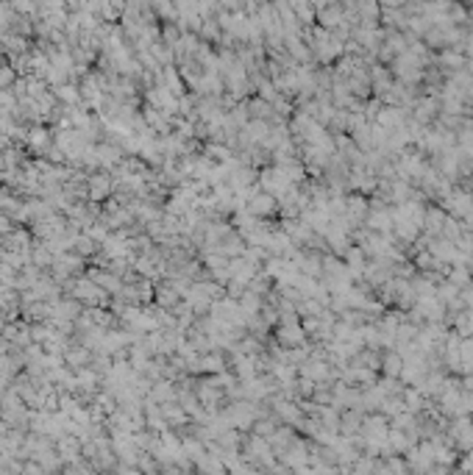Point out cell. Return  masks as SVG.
Instances as JSON below:
<instances>
[{"label": "cell", "instance_id": "cell-1", "mask_svg": "<svg viewBox=\"0 0 473 475\" xmlns=\"http://www.w3.org/2000/svg\"><path fill=\"white\" fill-rule=\"evenodd\" d=\"M73 292H75V301L78 303H86V306H104L106 303V298H109V292L104 290V287H98L92 278H75L73 281Z\"/></svg>", "mask_w": 473, "mask_h": 475}, {"label": "cell", "instance_id": "cell-2", "mask_svg": "<svg viewBox=\"0 0 473 475\" xmlns=\"http://www.w3.org/2000/svg\"><path fill=\"white\" fill-rule=\"evenodd\" d=\"M112 186H115V181L109 175H92V178H86V195H89V201L101 203L112 195Z\"/></svg>", "mask_w": 473, "mask_h": 475}, {"label": "cell", "instance_id": "cell-3", "mask_svg": "<svg viewBox=\"0 0 473 475\" xmlns=\"http://www.w3.org/2000/svg\"><path fill=\"white\" fill-rule=\"evenodd\" d=\"M64 361L81 370V367H86V364H89V350H86V347H70V350L64 353Z\"/></svg>", "mask_w": 473, "mask_h": 475}, {"label": "cell", "instance_id": "cell-4", "mask_svg": "<svg viewBox=\"0 0 473 475\" xmlns=\"http://www.w3.org/2000/svg\"><path fill=\"white\" fill-rule=\"evenodd\" d=\"M273 198L270 195H256L253 201H251V214H270L273 212Z\"/></svg>", "mask_w": 473, "mask_h": 475}, {"label": "cell", "instance_id": "cell-5", "mask_svg": "<svg viewBox=\"0 0 473 475\" xmlns=\"http://www.w3.org/2000/svg\"><path fill=\"white\" fill-rule=\"evenodd\" d=\"M28 145L34 148V150H48V131L45 128H34V131H28Z\"/></svg>", "mask_w": 473, "mask_h": 475}, {"label": "cell", "instance_id": "cell-6", "mask_svg": "<svg viewBox=\"0 0 473 475\" xmlns=\"http://www.w3.org/2000/svg\"><path fill=\"white\" fill-rule=\"evenodd\" d=\"M156 298H159V306H162V309H173V306H178V292H175L173 287H162V290L156 292Z\"/></svg>", "mask_w": 473, "mask_h": 475}, {"label": "cell", "instance_id": "cell-7", "mask_svg": "<svg viewBox=\"0 0 473 475\" xmlns=\"http://www.w3.org/2000/svg\"><path fill=\"white\" fill-rule=\"evenodd\" d=\"M17 81V70L12 64H0V89H9Z\"/></svg>", "mask_w": 473, "mask_h": 475}, {"label": "cell", "instance_id": "cell-8", "mask_svg": "<svg viewBox=\"0 0 473 475\" xmlns=\"http://www.w3.org/2000/svg\"><path fill=\"white\" fill-rule=\"evenodd\" d=\"M15 106H17V101L9 94V89H0V112L9 114V112H15Z\"/></svg>", "mask_w": 473, "mask_h": 475}, {"label": "cell", "instance_id": "cell-9", "mask_svg": "<svg viewBox=\"0 0 473 475\" xmlns=\"http://www.w3.org/2000/svg\"><path fill=\"white\" fill-rule=\"evenodd\" d=\"M170 395H173V390H170V384H159V387L153 390V398H156V401H167Z\"/></svg>", "mask_w": 473, "mask_h": 475}, {"label": "cell", "instance_id": "cell-10", "mask_svg": "<svg viewBox=\"0 0 473 475\" xmlns=\"http://www.w3.org/2000/svg\"><path fill=\"white\" fill-rule=\"evenodd\" d=\"M223 3H229V6H234V3H237V0H223Z\"/></svg>", "mask_w": 473, "mask_h": 475}]
</instances>
